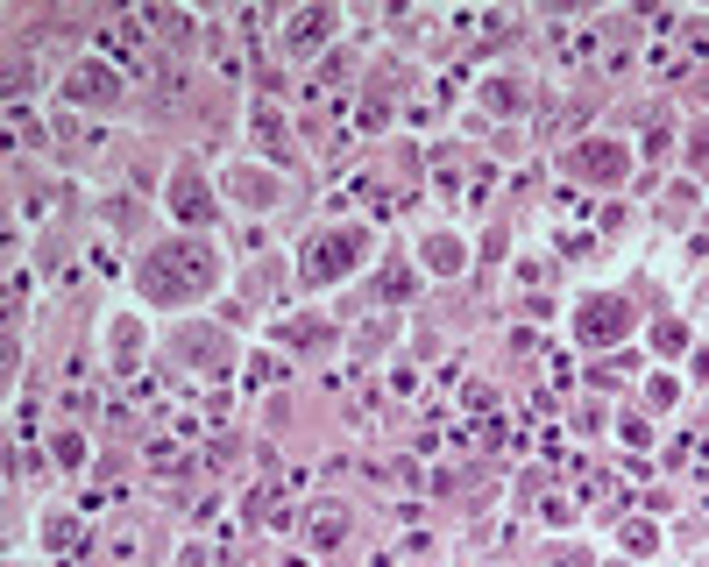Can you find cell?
I'll return each mask as SVG.
<instances>
[{"label":"cell","mask_w":709,"mask_h":567,"mask_svg":"<svg viewBox=\"0 0 709 567\" xmlns=\"http://www.w3.org/2000/svg\"><path fill=\"white\" fill-rule=\"evenodd\" d=\"M213 284V256L199 249V241H178V249H164L149 263V291L156 298H185V291H206Z\"/></svg>","instance_id":"6da1fadb"},{"label":"cell","mask_w":709,"mask_h":567,"mask_svg":"<svg viewBox=\"0 0 709 567\" xmlns=\"http://www.w3.org/2000/svg\"><path fill=\"white\" fill-rule=\"evenodd\" d=\"M355 256H362V227H341V234H327V241H312V249H305V277L327 284V277H341Z\"/></svg>","instance_id":"7a4b0ae2"},{"label":"cell","mask_w":709,"mask_h":567,"mask_svg":"<svg viewBox=\"0 0 709 567\" xmlns=\"http://www.w3.org/2000/svg\"><path fill=\"white\" fill-rule=\"evenodd\" d=\"M575 171L596 178V185H617V178H624V149H617V142H596V149L575 156Z\"/></svg>","instance_id":"3957f363"},{"label":"cell","mask_w":709,"mask_h":567,"mask_svg":"<svg viewBox=\"0 0 709 567\" xmlns=\"http://www.w3.org/2000/svg\"><path fill=\"white\" fill-rule=\"evenodd\" d=\"M617 327H624V305H617V298H603V305L582 312V334H589V341H596V334H617Z\"/></svg>","instance_id":"277c9868"},{"label":"cell","mask_w":709,"mask_h":567,"mask_svg":"<svg viewBox=\"0 0 709 567\" xmlns=\"http://www.w3.org/2000/svg\"><path fill=\"white\" fill-rule=\"evenodd\" d=\"M178 206H185V213H206V192H199V185L185 178V185H178Z\"/></svg>","instance_id":"5b68a950"}]
</instances>
